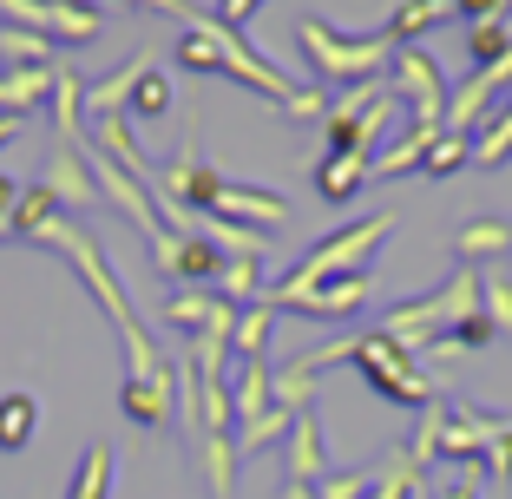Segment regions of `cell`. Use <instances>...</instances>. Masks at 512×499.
Segmentation results:
<instances>
[{
  "mask_svg": "<svg viewBox=\"0 0 512 499\" xmlns=\"http://www.w3.org/2000/svg\"><path fill=\"white\" fill-rule=\"evenodd\" d=\"M171 14L184 20V40H178V66L184 73H224V79H237V86L263 92L270 106H283L289 119H329V99H322L316 86H296L283 66H270L237 27H224L217 14H197L191 0H178Z\"/></svg>",
  "mask_w": 512,
  "mask_h": 499,
  "instance_id": "1",
  "label": "cell"
},
{
  "mask_svg": "<svg viewBox=\"0 0 512 499\" xmlns=\"http://www.w3.org/2000/svg\"><path fill=\"white\" fill-rule=\"evenodd\" d=\"M335 355H348V362L362 368V381H368V388H375L381 401H394V408H421V414L434 408V394H440V388H434V375H427V368L414 362V355H407L401 342H388V335H381V329L342 335V342L316 348V355H302V362H309V368H316V375H322V368H329Z\"/></svg>",
  "mask_w": 512,
  "mask_h": 499,
  "instance_id": "2",
  "label": "cell"
},
{
  "mask_svg": "<svg viewBox=\"0 0 512 499\" xmlns=\"http://www.w3.org/2000/svg\"><path fill=\"white\" fill-rule=\"evenodd\" d=\"M394 224H401L394 211H368V217H355V224L329 230L322 243H309V257H302L296 270H289L283 283L270 289V309H283L289 296H302V289L329 283V276H355V270H368V263H375V250L394 237Z\"/></svg>",
  "mask_w": 512,
  "mask_h": 499,
  "instance_id": "3",
  "label": "cell"
},
{
  "mask_svg": "<svg viewBox=\"0 0 512 499\" xmlns=\"http://www.w3.org/2000/svg\"><path fill=\"white\" fill-rule=\"evenodd\" d=\"M467 316H480V270H453L434 296H421V303H394L388 316H381V335L414 355V348H434L447 329H460Z\"/></svg>",
  "mask_w": 512,
  "mask_h": 499,
  "instance_id": "4",
  "label": "cell"
},
{
  "mask_svg": "<svg viewBox=\"0 0 512 499\" xmlns=\"http://www.w3.org/2000/svg\"><path fill=\"white\" fill-rule=\"evenodd\" d=\"M296 46H302V60L316 66L322 79H342V86H368V79H381V73H388V60H394L388 33H362V40H348V33H335L329 20H296Z\"/></svg>",
  "mask_w": 512,
  "mask_h": 499,
  "instance_id": "5",
  "label": "cell"
},
{
  "mask_svg": "<svg viewBox=\"0 0 512 499\" xmlns=\"http://www.w3.org/2000/svg\"><path fill=\"white\" fill-rule=\"evenodd\" d=\"M0 20L40 33V40H53V46H86L106 27L99 7H79V0H0Z\"/></svg>",
  "mask_w": 512,
  "mask_h": 499,
  "instance_id": "6",
  "label": "cell"
},
{
  "mask_svg": "<svg viewBox=\"0 0 512 499\" xmlns=\"http://www.w3.org/2000/svg\"><path fill=\"white\" fill-rule=\"evenodd\" d=\"M388 79H394V99L401 106H414V119L421 125H440L447 119V79H440L434 53L427 46H394V60H388Z\"/></svg>",
  "mask_w": 512,
  "mask_h": 499,
  "instance_id": "7",
  "label": "cell"
},
{
  "mask_svg": "<svg viewBox=\"0 0 512 499\" xmlns=\"http://www.w3.org/2000/svg\"><path fill=\"white\" fill-rule=\"evenodd\" d=\"M40 191L53 197L60 211H92V204H99V184H92L86 145H53V152H46V171H40Z\"/></svg>",
  "mask_w": 512,
  "mask_h": 499,
  "instance_id": "8",
  "label": "cell"
},
{
  "mask_svg": "<svg viewBox=\"0 0 512 499\" xmlns=\"http://www.w3.org/2000/svg\"><path fill=\"white\" fill-rule=\"evenodd\" d=\"M151 257H158V270H165V276H178L184 289H211V283H217V270H224L217 243L184 237V230H165V237L151 243Z\"/></svg>",
  "mask_w": 512,
  "mask_h": 499,
  "instance_id": "9",
  "label": "cell"
},
{
  "mask_svg": "<svg viewBox=\"0 0 512 499\" xmlns=\"http://www.w3.org/2000/svg\"><path fill=\"white\" fill-rule=\"evenodd\" d=\"M119 414L132 427H171L178 421V375H125L119 381Z\"/></svg>",
  "mask_w": 512,
  "mask_h": 499,
  "instance_id": "10",
  "label": "cell"
},
{
  "mask_svg": "<svg viewBox=\"0 0 512 499\" xmlns=\"http://www.w3.org/2000/svg\"><path fill=\"white\" fill-rule=\"evenodd\" d=\"M368 289H375V276H368V270L329 276V283H316V289H302V296H289L283 309H296V316H309V322H342V316H355V309L368 303Z\"/></svg>",
  "mask_w": 512,
  "mask_h": 499,
  "instance_id": "11",
  "label": "cell"
},
{
  "mask_svg": "<svg viewBox=\"0 0 512 499\" xmlns=\"http://www.w3.org/2000/svg\"><path fill=\"white\" fill-rule=\"evenodd\" d=\"M211 217H224V224H243V230H276L289 217V204L276 191H250V184H230L217 178L211 191Z\"/></svg>",
  "mask_w": 512,
  "mask_h": 499,
  "instance_id": "12",
  "label": "cell"
},
{
  "mask_svg": "<svg viewBox=\"0 0 512 499\" xmlns=\"http://www.w3.org/2000/svg\"><path fill=\"white\" fill-rule=\"evenodd\" d=\"M145 73H151V53L125 60L119 73H106V79H92V86H86V125L125 119V112H132V92H138V79H145Z\"/></svg>",
  "mask_w": 512,
  "mask_h": 499,
  "instance_id": "13",
  "label": "cell"
},
{
  "mask_svg": "<svg viewBox=\"0 0 512 499\" xmlns=\"http://www.w3.org/2000/svg\"><path fill=\"white\" fill-rule=\"evenodd\" d=\"M453 250L467 257V270H480V263H506L512 257V224H506V217H467V224L453 230Z\"/></svg>",
  "mask_w": 512,
  "mask_h": 499,
  "instance_id": "14",
  "label": "cell"
},
{
  "mask_svg": "<svg viewBox=\"0 0 512 499\" xmlns=\"http://www.w3.org/2000/svg\"><path fill=\"white\" fill-rule=\"evenodd\" d=\"M440 125H414V132H401L394 145H381L375 158H368V178H407V171H421L427 152H434Z\"/></svg>",
  "mask_w": 512,
  "mask_h": 499,
  "instance_id": "15",
  "label": "cell"
},
{
  "mask_svg": "<svg viewBox=\"0 0 512 499\" xmlns=\"http://www.w3.org/2000/svg\"><path fill=\"white\" fill-rule=\"evenodd\" d=\"M283 447H289V480H302V486H316L322 473V421H316V408H302L296 421H289V434H283Z\"/></svg>",
  "mask_w": 512,
  "mask_h": 499,
  "instance_id": "16",
  "label": "cell"
},
{
  "mask_svg": "<svg viewBox=\"0 0 512 499\" xmlns=\"http://www.w3.org/2000/svg\"><path fill=\"white\" fill-rule=\"evenodd\" d=\"M53 66H14V73H0V112H20L27 119L33 106H46L53 99Z\"/></svg>",
  "mask_w": 512,
  "mask_h": 499,
  "instance_id": "17",
  "label": "cell"
},
{
  "mask_svg": "<svg viewBox=\"0 0 512 499\" xmlns=\"http://www.w3.org/2000/svg\"><path fill=\"white\" fill-rule=\"evenodd\" d=\"M224 316H237V309L217 296V289H178L165 303V322H178V329H191V335H204L211 322H224Z\"/></svg>",
  "mask_w": 512,
  "mask_h": 499,
  "instance_id": "18",
  "label": "cell"
},
{
  "mask_svg": "<svg viewBox=\"0 0 512 499\" xmlns=\"http://www.w3.org/2000/svg\"><path fill=\"white\" fill-rule=\"evenodd\" d=\"M506 158H512V92L486 112L480 132H473V165H480V171H499Z\"/></svg>",
  "mask_w": 512,
  "mask_h": 499,
  "instance_id": "19",
  "label": "cell"
},
{
  "mask_svg": "<svg viewBox=\"0 0 512 499\" xmlns=\"http://www.w3.org/2000/svg\"><path fill=\"white\" fill-rule=\"evenodd\" d=\"M53 138L60 145H86V86L73 73L53 79Z\"/></svg>",
  "mask_w": 512,
  "mask_h": 499,
  "instance_id": "20",
  "label": "cell"
},
{
  "mask_svg": "<svg viewBox=\"0 0 512 499\" xmlns=\"http://www.w3.org/2000/svg\"><path fill=\"white\" fill-rule=\"evenodd\" d=\"M276 401H270V368L263 362H237V388H230V414H237V427L263 421Z\"/></svg>",
  "mask_w": 512,
  "mask_h": 499,
  "instance_id": "21",
  "label": "cell"
},
{
  "mask_svg": "<svg viewBox=\"0 0 512 499\" xmlns=\"http://www.w3.org/2000/svg\"><path fill=\"white\" fill-rule=\"evenodd\" d=\"M191 454H197V467H204V480H211V493L217 499H230V480H237V434H204V440H191Z\"/></svg>",
  "mask_w": 512,
  "mask_h": 499,
  "instance_id": "22",
  "label": "cell"
},
{
  "mask_svg": "<svg viewBox=\"0 0 512 499\" xmlns=\"http://www.w3.org/2000/svg\"><path fill=\"white\" fill-rule=\"evenodd\" d=\"M60 217H66V211H60V204H53V197L40 191V184H33V191H20L14 217H7V237H14V243H40L46 230L60 224Z\"/></svg>",
  "mask_w": 512,
  "mask_h": 499,
  "instance_id": "23",
  "label": "cell"
},
{
  "mask_svg": "<svg viewBox=\"0 0 512 499\" xmlns=\"http://www.w3.org/2000/svg\"><path fill=\"white\" fill-rule=\"evenodd\" d=\"M362 184H368V158H348V152H329V158H322V171H316L322 204H348Z\"/></svg>",
  "mask_w": 512,
  "mask_h": 499,
  "instance_id": "24",
  "label": "cell"
},
{
  "mask_svg": "<svg viewBox=\"0 0 512 499\" xmlns=\"http://www.w3.org/2000/svg\"><path fill=\"white\" fill-rule=\"evenodd\" d=\"M217 296H224L230 309L243 303H263V257H224V270H217Z\"/></svg>",
  "mask_w": 512,
  "mask_h": 499,
  "instance_id": "25",
  "label": "cell"
},
{
  "mask_svg": "<svg viewBox=\"0 0 512 499\" xmlns=\"http://www.w3.org/2000/svg\"><path fill=\"white\" fill-rule=\"evenodd\" d=\"M270 322H276L270 296H263V303H243V309H237V329H230V355H237V362H263V342H270Z\"/></svg>",
  "mask_w": 512,
  "mask_h": 499,
  "instance_id": "26",
  "label": "cell"
},
{
  "mask_svg": "<svg viewBox=\"0 0 512 499\" xmlns=\"http://www.w3.org/2000/svg\"><path fill=\"white\" fill-rule=\"evenodd\" d=\"M66 499H112V447H106V440H92L86 454H79Z\"/></svg>",
  "mask_w": 512,
  "mask_h": 499,
  "instance_id": "27",
  "label": "cell"
},
{
  "mask_svg": "<svg viewBox=\"0 0 512 499\" xmlns=\"http://www.w3.org/2000/svg\"><path fill=\"white\" fill-rule=\"evenodd\" d=\"M40 427V401L33 394H0V454H20Z\"/></svg>",
  "mask_w": 512,
  "mask_h": 499,
  "instance_id": "28",
  "label": "cell"
},
{
  "mask_svg": "<svg viewBox=\"0 0 512 499\" xmlns=\"http://www.w3.org/2000/svg\"><path fill=\"white\" fill-rule=\"evenodd\" d=\"M270 401H276L283 414H302L309 401H316V368L302 362V355H296L289 368H276V375H270Z\"/></svg>",
  "mask_w": 512,
  "mask_h": 499,
  "instance_id": "29",
  "label": "cell"
},
{
  "mask_svg": "<svg viewBox=\"0 0 512 499\" xmlns=\"http://www.w3.org/2000/svg\"><path fill=\"white\" fill-rule=\"evenodd\" d=\"M53 53H60V46L40 40V33H27V27H0V60H7V73H14V66H53Z\"/></svg>",
  "mask_w": 512,
  "mask_h": 499,
  "instance_id": "30",
  "label": "cell"
},
{
  "mask_svg": "<svg viewBox=\"0 0 512 499\" xmlns=\"http://www.w3.org/2000/svg\"><path fill=\"white\" fill-rule=\"evenodd\" d=\"M480 316L493 322L499 335H512V276L506 270H486L480 276Z\"/></svg>",
  "mask_w": 512,
  "mask_h": 499,
  "instance_id": "31",
  "label": "cell"
},
{
  "mask_svg": "<svg viewBox=\"0 0 512 499\" xmlns=\"http://www.w3.org/2000/svg\"><path fill=\"white\" fill-rule=\"evenodd\" d=\"M289 421H296V414H283V408H270L263 414V421H250V427H237V454L250 460V454H263V447H276V440L289 434Z\"/></svg>",
  "mask_w": 512,
  "mask_h": 499,
  "instance_id": "32",
  "label": "cell"
},
{
  "mask_svg": "<svg viewBox=\"0 0 512 499\" xmlns=\"http://www.w3.org/2000/svg\"><path fill=\"white\" fill-rule=\"evenodd\" d=\"M375 473H381V467H342V473H322L316 493H322V499H368V493H375Z\"/></svg>",
  "mask_w": 512,
  "mask_h": 499,
  "instance_id": "33",
  "label": "cell"
},
{
  "mask_svg": "<svg viewBox=\"0 0 512 499\" xmlns=\"http://www.w3.org/2000/svg\"><path fill=\"white\" fill-rule=\"evenodd\" d=\"M467 158H473V138H460V132H440L434 138V152H427V178H453V171H460V165H467Z\"/></svg>",
  "mask_w": 512,
  "mask_h": 499,
  "instance_id": "34",
  "label": "cell"
},
{
  "mask_svg": "<svg viewBox=\"0 0 512 499\" xmlns=\"http://www.w3.org/2000/svg\"><path fill=\"white\" fill-rule=\"evenodd\" d=\"M132 112H138V119H165V112H171V79L158 73V66H151V73L138 79V92H132Z\"/></svg>",
  "mask_w": 512,
  "mask_h": 499,
  "instance_id": "35",
  "label": "cell"
},
{
  "mask_svg": "<svg viewBox=\"0 0 512 499\" xmlns=\"http://www.w3.org/2000/svg\"><path fill=\"white\" fill-rule=\"evenodd\" d=\"M414 480H421V467H414V460H388V467L375 473V493L368 499H414Z\"/></svg>",
  "mask_w": 512,
  "mask_h": 499,
  "instance_id": "36",
  "label": "cell"
},
{
  "mask_svg": "<svg viewBox=\"0 0 512 499\" xmlns=\"http://www.w3.org/2000/svg\"><path fill=\"white\" fill-rule=\"evenodd\" d=\"M486 480H512V421L493 427V447H486Z\"/></svg>",
  "mask_w": 512,
  "mask_h": 499,
  "instance_id": "37",
  "label": "cell"
},
{
  "mask_svg": "<svg viewBox=\"0 0 512 499\" xmlns=\"http://www.w3.org/2000/svg\"><path fill=\"white\" fill-rule=\"evenodd\" d=\"M473 486H480V480H467V473H460V467H447V480L434 486V499H480V493H473Z\"/></svg>",
  "mask_w": 512,
  "mask_h": 499,
  "instance_id": "38",
  "label": "cell"
},
{
  "mask_svg": "<svg viewBox=\"0 0 512 499\" xmlns=\"http://www.w3.org/2000/svg\"><path fill=\"white\" fill-rule=\"evenodd\" d=\"M256 7H270V0H217V20H224V27H243Z\"/></svg>",
  "mask_w": 512,
  "mask_h": 499,
  "instance_id": "39",
  "label": "cell"
},
{
  "mask_svg": "<svg viewBox=\"0 0 512 499\" xmlns=\"http://www.w3.org/2000/svg\"><path fill=\"white\" fill-rule=\"evenodd\" d=\"M506 7H512V0H460V14H467L473 27H480V20H499Z\"/></svg>",
  "mask_w": 512,
  "mask_h": 499,
  "instance_id": "40",
  "label": "cell"
},
{
  "mask_svg": "<svg viewBox=\"0 0 512 499\" xmlns=\"http://www.w3.org/2000/svg\"><path fill=\"white\" fill-rule=\"evenodd\" d=\"M20 125H27V119H20V112H0V152H7V145H14V138H20Z\"/></svg>",
  "mask_w": 512,
  "mask_h": 499,
  "instance_id": "41",
  "label": "cell"
},
{
  "mask_svg": "<svg viewBox=\"0 0 512 499\" xmlns=\"http://www.w3.org/2000/svg\"><path fill=\"white\" fill-rule=\"evenodd\" d=\"M276 499H322V493H316V486H302V480H283V493H276Z\"/></svg>",
  "mask_w": 512,
  "mask_h": 499,
  "instance_id": "42",
  "label": "cell"
},
{
  "mask_svg": "<svg viewBox=\"0 0 512 499\" xmlns=\"http://www.w3.org/2000/svg\"><path fill=\"white\" fill-rule=\"evenodd\" d=\"M499 27H506V40H512V7H506V14H499Z\"/></svg>",
  "mask_w": 512,
  "mask_h": 499,
  "instance_id": "43",
  "label": "cell"
},
{
  "mask_svg": "<svg viewBox=\"0 0 512 499\" xmlns=\"http://www.w3.org/2000/svg\"><path fill=\"white\" fill-rule=\"evenodd\" d=\"M440 7H460V0H440Z\"/></svg>",
  "mask_w": 512,
  "mask_h": 499,
  "instance_id": "44",
  "label": "cell"
},
{
  "mask_svg": "<svg viewBox=\"0 0 512 499\" xmlns=\"http://www.w3.org/2000/svg\"><path fill=\"white\" fill-rule=\"evenodd\" d=\"M0 27H7V20H0Z\"/></svg>",
  "mask_w": 512,
  "mask_h": 499,
  "instance_id": "45",
  "label": "cell"
}]
</instances>
